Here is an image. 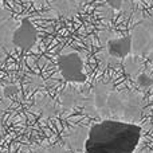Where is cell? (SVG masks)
I'll use <instances>...</instances> for the list:
<instances>
[{
	"mask_svg": "<svg viewBox=\"0 0 153 153\" xmlns=\"http://www.w3.org/2000/svg\"><path fill=\"white\" fill-rule=\"evenodd\" d=\"M87 110L94 116H102L105 120L118 117L124 120H134L140 116V100L132 94H120L114 91L111 85L97 83L87 102Z\"/></svg>",
	"mask_w": 153,
	"mask_h": 153,
	"instance_id": "cell-2",
	"label": "cell"
},
{
	"mask_svg": "<svg viewBox=\"0 0 153 153\" xmlns=\"http://www.w3.org/2000/svg\"><path fill=\"white\" fill-rule=\"evenodd\" d=\"M132 1H134V0H132Z\"/></svg>",
	"mask_w": 153,
	"mask_h": 153,
	"instance_id": "cell-11",
	"label": "cell"
},
{
	"mask_svg": "<svg viewBox=\"0 0 153 153\" xmlns=\"http://www.w3.org/2000/svg\"><path fill=\"white\" fill-rule=\"evenodd\" d=\"M122 1H124V0H106V3H108L113 10H120V8L122 7Z\"/></svg>",
	"mask_w": 153,
	"mask_h": 153,
	"instance_id": "cell-9",
	"label": "cell"
},
{
	"mask_svg": "<svg viewBox=\"0 0 153 153\" xmlns=\"http://www.w3.org/2000/svg\"><path fill=\"white\" fill-rule=\"evenodd\" d=\"M58 67L62 78L66 82H74V83L86 82V74L83 71V59L78 51H69L59 55Z\"/></svg>",
	"mask_w": 153,
	"mask_h": 153,
	"instance_id": "cell-3",
	"label": "cell"
},
{
	"mask_svg": "<svg viewBox=\"0 0 153 153\" xmlns=\"http://www.w3.org/2000/svg\"><path fill=\"white\" fill-rule=\"evenodd\" d=\"M141 126L120 120H102L89 129L85 153H134Z\"/></svg>",
	"mask_w": 153,
	"mask_h": 153,
	"instance_id": "cell-1",
	"label": "cell"
},
{
	"mask_svg": "<svg viewBox=\"0 0 153 153\" xmlns=\"http://www.w3.org/2000/svg\"><path fill=\"white\" fill-rule=\"evenodd\" d=\"M106 50L110 56L116 59H125L132 53V36L111 38L106 42Z\"/></svg>",
	"mask_w": 153,
	"mask_h": 153,
	"instance_id": "cell-5",
	"label": "cell"
},
{
	"mask_svg": "<svg viewBox=\"0 0 153 153\" xmlns=\"http://www.w3.org/2000/svg\"><path fill=\"white\" fill-rule=\"evenodd\" d=\"M16 28V23L12 15L8 11L0 8V47L12 48L11 38H12L13 30Z\"/></svg>",
	"mask_w": 153,
	"mask_h": 153,
	"instance_id": "cell-6",
	"label": "cell"
},
{
	"mask_svg": "<svg viewBox=\"0 0 153 153\" xmlns=\"http://www.w3.org/2000/svg\"><path fill=\"white\" fill-rule=\"evenodd\" d=\"M53 7L59 15L65 18H71L78 13L79 3L76 0H54Z\"/></svg>",
	"mask_w": 153,
	"mask_h": 153,
	"instance_id": "cell-7",
	"label": "cell"
},
{
	"mask_svg": "<svg viewBox=\"0 0 153 153\" xmlns=\"http://www.w3.org/2000/svg\"><path fill=\"white\" fill-rule=\"evenodd\" d=\"M137 85L140 87H143V89H148V87H151L153 85V78L152 76H149L148 74H145V73H141V74L137 75Z\"/></svg>",
	"mask_w": 153,
	"mask_h": 153,
	"instance_id": "cell-8",
	"label": "cell"
},
{
	"mask_svg": "<svg viewBox=\"0 0 153 153\" xmlns=\"http://www.w3.org/2000/svg\"><path fill=\"white\" fill-rule=\"evenodd\" d=\"M38 40V30L28 18H23L20 24L13 30L11 43L12 47L20 48L23 51L31 50Z\"/></svg>",
	"mask_w": 153,
	"mask_h": 153,
	"instance_id": "cell-4",
	"label": "cell"
},
{
	"mask_svg": "<svg viewBox=\"0 0 153 153\" xmlns=\"http://www.w3.org/2000/svg\"><path fill=\"white\" fill-rule=\"evenodd\" d=\"M78 3H86V1H89V0H76Z\"/></svg>",
	"mask_w": 153,
	"mask_h": 153,
	"instance_id": "cell-10",
	"label": "cell"
}]
</instances>
